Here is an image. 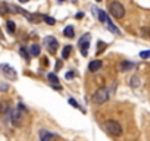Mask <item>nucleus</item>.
<instances>
[{
  "instance_id": "dca6fc26",
  "label": "nucleus",
  "mask_w": 150,
  "mask_h": 141,
  "mask_svg": "<svg viewBox=\"0 0 150 141\" xmlns=\"http://www.w3.org/2000/svg\"><path fill=\"white\" fill-rule=\"evenodd\" d=\"M6 30H8V32H9V34H13V32H15V30H16L15 22H13V21H8V22H6Z\"/></svg>"
},
{
  "instance_id": "b1692460",
  "label": "nucleus",
  "mask_w": 150,
  "mask_h": 141,
  "mask_svg": "<svg viewBox=\"0 0 150 141\" xmlns=\"http://www.w3.org/2000/svg\"><path fill=\"white\" fill-rule=\"evenodd\" d=\"M141 32H143V37H150V28H146V27H143L141 28Z\"/></svg>"
},
{
  "instance_id": "f03ea898",
  "label": "nucleus",
  "mask_w": 150,
  "mask_h": 141,
  "mask_svg": "<svg viewBox=\"0 0 150 141\" xmlns=\"http://www.w3.org/2000/svg\"><path fill=\"white\" fill-rule=\"evenodd\" d=\"M109 97H110V91H109L108 88H99V90L91 96V102H93L94 104H103V103H106V102L109 100Z\"/></svg>"
},
{
  "instance_id": "7ed1b4c3",
  "label": "nucleus",
  "mask_w": 150,
  "mask_h": 141,
  "mask_svg": "<svg viewBox=\"0 0 150 141\" xmlns=\"http://www.w3.org/2000/svg\"><path fill=\"white\" fill-rule=\"evenodd\" d=\"M108 12H109L113 18H116V19H122V18L125 16V8H124L119 2H112V3H109Z\"/></svg>"
},
{
  "instance_id": "6ab92c4d",
  "label": "nucleus",
  "mask_w": 150,
  "mask_h": 141,
  "mask_svg": "<svg viewBox=\"0 0 150 141\" xmlns=\"http://www.w3.org/2000/svg\"><path fill=\"white\" fill-rule=\"evenodd\" d=\"M47 78H49V81L52 82V85H59V84H57V82H59V78H57L56 74H49Z\"/></svg>"
},
{
  "instance_id": "393cba45",
  "label": "nucleus",
  "mask_w": 150,
  "mask_h": 141,
  "mask_svg": "<svg viewBox=\"0 0 150 141\" xmlns=\"http://www.w3.org/2000/svg\"><path fill=\"white\" fill-rule=\"evenodd\" d=\"M97 46H99V49H97V54H99V53H102V50H105V49H106V44H105V43H102V41H99V44H97Z\"/></svg>"
},
{
  "instance_id": "a211bd4d",
  "label": "nucleus",
  "mask_w": 150,
  "mask_h": 141,
  "mask_svg": "<svg viewBox=\"0 0 150 141\" xmlns=\"http://www.w3.org/2000/svg\"><path fill=\"white\" fill-rule=\"evenodd\" d=\"M19 54H21L25 60H30V57H31L30 51H27V49H25V47H19Z\"/></svg>"
},
{
  "instance_id": "aec40b11",
  "label": "nucleus",
  "mask_w": 150,
  "mask_h": 141,
  "mask_svg": "<svg viewBox=\"0 0 150 141\" xmlns=\"http://www.w3.org/2000/svg\"><path fill=\"white\" fill-rule=\"evenodd\" d=\"M131 87H134V88L140 87V78H138L137 75H134V77L131 78Z\"/></svg>"
},
{
  "instance_id": "a878e982",
  "label": "nucleus",
  "mask_w": 150,
  "mask_h": 141,
  "mask_svg": "<svg viewBox=\"0 0 150 141\" xmlns=\"http://www.w3.org/2000/svg\"><path fill=\"white\" fill-rule=\"evenodd\" d=\"M62 68V60H57V63H56V70H59Z\"/></svg>"
},
{
  "instance_id": "5701e85b",
  "label": "nucleus",
  "mask_w": 150,
  "mask_h": 141,
  "mask_svg": "<svg viewBox=\"0 0 150 141\" xmlns=\"http://www.w3.org/2000/svg\"><path fill=\"white\" fill-rule=\"evenodd\" d=\"M44 21H46L49 25H54V24H56L54 18H52V16H44Z\"/></svg>"
},
{
  "instance_id": "f3484780",
  "label": "nucleus",
  "mask_w": 150,
  "mask_h": 141,
  "mask_svg": "<svg viewBox=\"0 0 150 141\" xmlns=\"http://www.w3.org/2000/svg\"><path fill=\"white\" fill-rule=\"evenodd\" d=\"M72 51V46H65L63 47V51H62V59H68L69 54Z\"/></svg>"
},
{
  "instance_id": "9d476101",
  "label": "nucleus",
  "mask_w": 150,
  "mask_h": 141,
  "mask_svg": "<svg viewBox=\"0 0 150 141\" xmlns=\"http://www.w3.org/2000/svg\"><path fill=\"white\" fill-rule=\"evenodd\" d=\"M132 68H134V63L129 62V60H122L119 63V70H121V72H125V70H129Z\"/></svg>"
},
{
  "instance_id": "423d86ee",
  "label": "nucleus",
  "mask_w": 150,
  "mask_h": 141,
  "mask_svg": "<svg viewBox=\"0 0 150 141\" xmlns=\"http://www.w3.org/2000/svg\"><path fill=\"white\" fill-rule=\"evenodd\" d=\"M0 69H2L3 75L8 77L9 80H16V70H15L11 65H8V63H2V65H0Z\"/></svg>"
},
{
  "instance_id": "0eeeda50",
  "label": "nucleus",
  "mask_w": 150,
  "mask_h": 141,
  "mask_svg": "<svg viewBox=\"0 0 150 141\" xmlns=\"http://www.w3.org/2000/svg\"><path fill=\"white\" fill-rule=\"evenodd\" d=\"M88 38H90V34H84L83 38H80V41H78V46H80V50H81L83 56H87V53H88V47H90Z\"/></svg>"
},
{
  "instance_id": "2eb2a0df",
  "label": "nucleus",
  "mask_w": 150,
  "mask_h": 141,
  "mask_svg": "<svg viewBox=\"0 0 150 141\" xmlns=\"http://www.w3.org/2000/svg\"><path fill=\"white\" fill-rule=\"evenodd\" d=\"M63 35L65 37H69V38H74L75 37V32H74V27H71V25H68L65 30H63Z\"/></svg>"
},
{
  "instance_id": "c85d7f7f",
  "label": "nucleus",
  "mask_w": 150,
  "mask_h": 141,
  "mask_svg": "<svg viewBox=\"0 0 150 141\" xmlns=\"http://www.w3.org/2000/svg\"><path fill=\"white\" fill-rule=\"evenodd\" d=\"M19 2H21V3H27V2H28V0H19Z\"/></svg>"
},
{
  "instance_id": "4be33fe9",
  "label": "nucleus",
  "mask_w": 150,
  "mask_h": 141,
  "mask_svg": "<svg viewBox=\"0 0 150 141\" xmlns=\"http://www.w3.org/2000/svg\"><path fill=\"white\" fill-rule=\"evenodd\" d=\"M68 102H69V103H71V104H72V106H74L75 109H81V106H80V104H78L77 102H75V99H72V97H71V99H69ZM81 110H83V109H81Z\"/></svg>"
},
{
  "instance_id": "412c9836",
  "label": "nucleus",
  "mask_w": 150,
  "mask_h": 141,
  "mask_svg": "<svg viewBox=\"0 0 150 141\" xmlns=\"http://www.w3.org/2000/svg\"><path fill=\"white\" fill-rule=\"evenodd\" d=\"M140 57H141V59H149V57H150V50H143V51H140Z\"/></svg>"
},
{
  "instance_id": "6e6552de",
  "label": "nucleus",
  "mask_w": 150,
  "mask_h": 141,
  "mask_svg": "<svg viewBox=\"0 0 150 141\" xmlns=\"http://www.w3.org/2000/svg\"><path fill=\"white\" fill-rule=\"evenodd\" d=\"M102 66H103V62L100 59H94L88 63V70L90 72H97V70H100Z\"/></svg>"
},
{
  "instance_id": "20e7f679",
  "label": "nucleus",
  "mask_w": 150,
  "mask_h": 141,
  "mask_svg": "<svg viewBox=\"0 0 150 141\" xmlns=\"http://www.w3.org/2000/svg\"><path fill=\"white\" fill-rule=\"evenodd\" d=\"M24 110H21L19 107H16V109H13L12 112H11V122H12V125L13 126H16V128H19L21 125H22V122H24Z\"/></svg>"
},
{
  "instance_id": "f257e3e1",
  "label": "nucleus",
  "mask_w": 150,
  "mask_h": 141,
  "mask_svg": "<svg viewBox=\"0 0 150 141\" xmlns=\"http://www.w3.org/2000/svg\"><path fill=\"white\" fill-rule=\"evenodd\" d=\"M105 129H106V132H108L109 135H112V137H121V135H122V126H121V123H119L118 121H115V119H108V121H105Z\"/></svg>"
},
{
  "instance_id": "1a4fd4ad",
  "label": "nucleus",
  "mask_w": 150,
  "mask_h": 141,
  "mask_svg": "<svg viewBox=\"0 0 150 141\" xmlns=\"http://www.w3.org/2000/svg\"><path fill=\"white\" fill-rule=\"evenodd\" d=\"M54 138H56V135L49 132L47 129H41L40 131V141H53Z\"/></svg>"
},
{
  "instance_id": "39448f33",
  "label": "nucleus",
  "mask_w": 150,
  "mask_h": 141,
  "mask_svg": "<svg viewBox=\"0 0 150 141\" xmlns=\"http://www.w3.org/2000/svg\"><path fill=\"white\" fill-rule=\"evenodd\" d=\"M43 43H44V46L47 47V50L50 51V53H56L57 51V40L53 37V35H47L44 40H43Z\"/></svg>"
},
{
  "instance_id": "4468645a",
  "label": "nucleus",
  "mask_w": 150,
  "mask_h": 141,
  "mask_svg": "<svg viewBox=\"0 0 150 141\" xmlns=\"http://www.w3.org/2000/svg\"><path fill=\"white\" fill-rule=\"evenodd\" d=\"M11 12V6L5 2H0V15H6Z\"/></svg>"
},
{
  "instance_id": "ddd939ff",
  "label": "nucleus",
  "mask_w": 150,
  "mask_h": 141,
  "mask_svg": "<svg viewBox=\"0 0 150 141\" xmlns=\"http://www.w3.org/2000/svg\"><path fill=\"white\" fill-rule=\"evenodd\" d=\"M40 51H41V49H40L38 44L30 46V54H31V56H40Z\"/></svg>"
},
{
  "instance_id": "c756f323",
  "label": "nucleus",
  "mask_w": 150,
  "mask_h": 141,
  "mask_svg": "<svg viewBox=\"0 0 150 141\" xmlns=\"http://www.w3.org/2000/svg\"><path fill=\"white\" fill-rule=\"evenodd\" d=\"M96 2H102V0H96Z\"/></svg>"
},
{
  "instance_id": "cd10ccee",
  "label": "nucleus",
  "mask_w": 150,
  "mask_h": 141,
  "mask_svg": "<svg viewBox=\"0 0 150 141\" xmlns=\"http://www.w3.org/2000/svg\"><path fill=\"white\" fill-rule=\"evenodd\" d=\"M72 77H74L72 72H68V74H66V80H68V78H72Z\"/></svg>"
},
{
  "instance_id": "bb28decb",
  "label": "nucleus",
  "mask_w": 150,
  "mask_h": 141,
  "mask_svg": "<svg viewBox=\"0 0 150 141\" xmlns=\"http://www.w3.org/2000/svg\"><path fill=\"white\" fill-rule=\"evenodd\" d=\"M84 16V13H77V15H75V18H77V19H80V18H83Z\"/></svg>"
},
{
  "instance_id": "f8f14e48",
  "label": "nucleus",
  "mask_w": 150,
  "mask_h": 141,
  "mask_svg": "<svg viewBox=\"0 0 150 141\" xmlns=\"http://www.w3.org/2000/svg\"><path fill=\"white\" fill-rule=\"evenodd\" d=\"M9 110H11V104H9V102H6V100H0V113L5 115V113H8Z\"/></svg>"
},
{
  "instance_id": "9b49d317",
  "label": "nucleus",
  "mask_w": 150,
  "mask_h": 141,
  "mask_svg": "<svg viewBox=\"0 0 150 141\" xmlns=\"http://www.w3.org/2000/svg\"><path fill=\"white\" fill-rule=\"evenodd\" d=\"M96 13H97V18H99V21L100 22H105V24H108L110 19H109V16H108V13L105 12V11H102V9H96Z\"/></svg>"
}]
</instances>
